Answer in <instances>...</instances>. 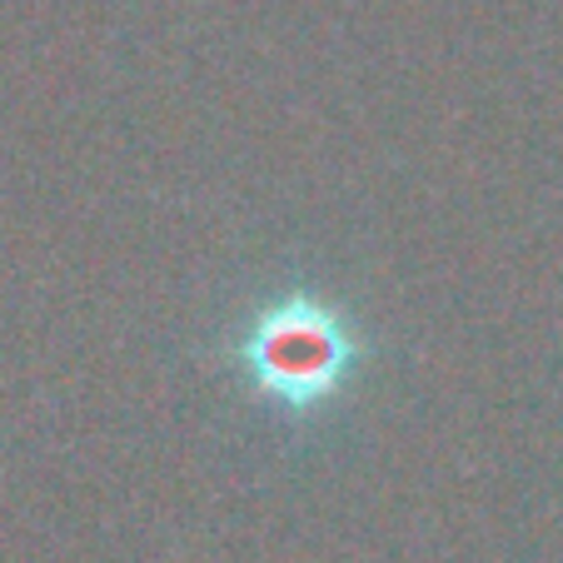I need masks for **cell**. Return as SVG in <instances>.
I'll return each instance as SVG.
<instances>
[{
  "instance_id": "obj_1",
  "label": "cell",
  "mask_w": 563,
  "mask_h": 563,
  "mask_svg": "<svg viewBox=\"0 0 563 563\" xmlns=\"http://www.w3.org/2000/svg\"><path fill=\"white\" fill-rule=\"evenodd\" d=\"M240 364L269 405L285 415H314L354 379L360 340L334 305L314 295H289L255 314L240 340Z\"/></svg>"
}]
</instances>
